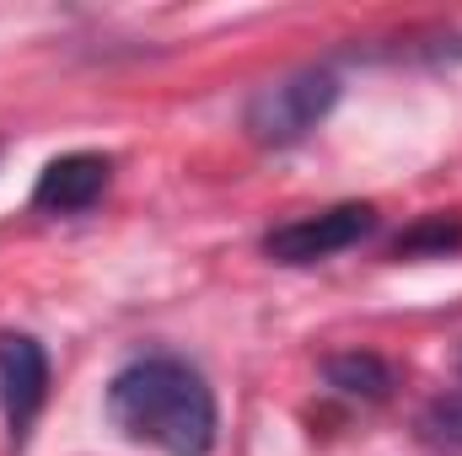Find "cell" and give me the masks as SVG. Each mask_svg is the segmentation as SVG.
I'll list each match as a JSON object with an SVG mask.
<instances>
[{
	"mask_svg": "<svg viewBox=\"0 0 462 456\" xmlns=\"http://www.w3.org/2000/svg\"><path fill=\"white\" fill-rule=\"evenodd\" d=\"M108 419L124 441L156 446L162 456H210L221 435V408L199 365L178 354H140L118 365L108 392Z\"/></svg>",
	"mask_w": 462,
	"mask_h": 456,
	"instance_id": "cell-1",
	"label": "cell"
},
{
	"mask_svg": "<svg viewBox=\"0 0 462 456\" xmlns=\"http://www.w3.org/2000/svg\"><path fill=\"white\" fill-rule=\"evenodd\" d=\"M334 103H339V76L328 65H301V70H291V76H280V81H269L247 97L242 129H247L253 145L285 150V145L307 140L334 114Z\"/></svg>",
	"mask_w": 462,
	"mask_h": 456,
	"instance_id": "cell-2",
	"label": "cell"
},
{
	"mask_svg": "<svg viewBox=\"0 0 462 456\" xmlns=\"http://www.w3.org/2000/svg\"><path fill=\"white\" fill-rule=\"evenodd\" d=\"M376 226H382V221H376V205L349 199V205H328V210H318V215H296V221L274 226L263 236V252H269L274 263L301 269V263H323V258H334V252L360 247L365 236H376Z\"/></svg>",
	"mask_w": 462,
	"mask_h": 456,
	"instance_id": "cell-3",
	"label": "cell"
},
{
	"mask_svg": "<svg viewBox=\"0 0 462 456\" xmlns=\"http://www.w3.org/2000/svg\"><path fill=\"white\" fill-rule=\"evenodd\" d=\"M49 403V354L32 333H0V414L11 430V446L27 441L32 419Z\"/></svg>",
	"mask_w": 462,
	"mask_h": 456,
	"instance_id": "cell-4",
	"label": "cell"
},
{
	"mask_svg": "<svg viewBox=\"0 0 462 456\" xmlns=\"http://www.w3.org/2000/svg\"><path fill=\"white\" fill-rule=\"evenodd\" d=\"M108 178H114V161L103 150L54 156L32 183V210L38 215H87L108 194Z\"/></svg>",
	"mask_w": 462,
	"mask_h": 456,
	"instance_id": "cell-5",
	"label": "cell"
},
{
	"mask_svg": "<svg viewBox=\"0 0 462 456\" xmlns=\"http://www.w3.org/2000/svg\"><path fill=\"white\" fill-rule=\"evenodd\" d=\"M323 381H328L334 392H345V397H360V403H382V397L398 387L393 365H387L382 354H371V349L328 354V360H323Z\"/></svg>",
	"mask_w": 462,
	"mask_h": 456,
	"instance_id": "cell-6",
	"label": "cell"
},
{
	"mask_svg": "<svg viewBox=\"0 0 462 456\" xmlns=\"http://www.w3.org/2000/svg\"><path fill=\"white\" fill-rule=\"evenodd\" d=\"M457 247H462V215H447V210L420 215L414 226L393 242L398 258H425V252H430V258H447V252H457Z\"/></svg>",
	"mask_w": 462,
	"mask_h": 456,
	"instance_id": "cell-7",
	"label": "cell"
},
{
	"mask_svg": "<svg viewBox=\"0 0 462 456\" xmlns=\"http://www.w3.org/2000/svg\"><path fill=\"white\" fill-rule=\"evenodd\" d=\"M420 435L436 441V446H462V387L425 403V414H420Z\"/></svg>",
	"mask_w": 462,
	"mask_h": 456,
	"instance_id": "cell-8",
	"label": "cell"
}]
</instances>
